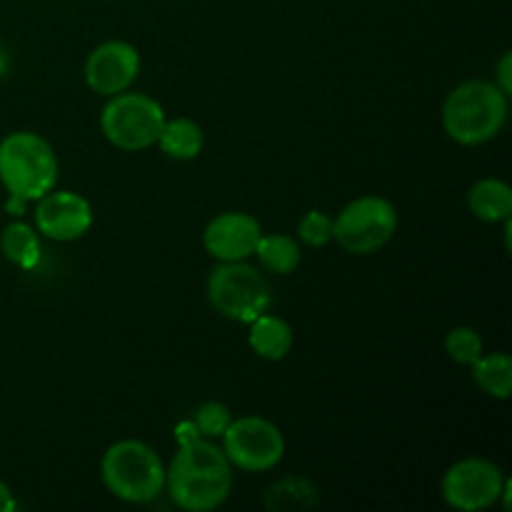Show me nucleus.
I'll list each match as a JSON object with an SVG mask.
<instances>
[{"instance_id": "nucleus-11", "label": "nucleus", "mask_w": 512, "mask_h": 512, "mask_svg": "<svg viewBox=\"0 0 512 512\" xmlns=\"http://www.w3.org/2000/svg\"><path fill=\"white\" fill-rule=\"evenodd\" d=\"M263 228L258 220L243 210L220 213L205 225L203 245L208 255L218 263H235V260L253 258Z\"/></svg>"}, {"instance_id": "nucleus-12", "label": "nucleus", "mask_w": 512, "mask_h": 512, "mask_svg": "<svg viewBox=\"0 0 512 512\" xmlns=\"http://www.w3.org/2000/svg\"><path fill=\"white\" fill-rule=\"evenodd\" d=\"M165 490L175 508L185 512L218 510L233 493V473L165 470Z\"/></svg>"}, {"instance_id": "nucleus-17", "label": "nucleus", "mask_w": 512, "mask_h": 512, "mask_svg": "<svg viewBox=\"0 0 512 512\" xmlns=\"http://www.w3.org/2000/svg\"><path fill=\"white\" fill-rule=\"evenodd\" d=\"M470 370L475 385L490 398L508 400L512 395V358L508 353H483Z\"/></svg>"}, {"instance_id": "nucleus-7", "label": "nucleus", "mask_w": 512, "mask_h": 512, "mask_svg": "<svg viewBox=\"0 0 512 512\" xmlns=\"http://www.w3.org/2000/svg\"><path fill=\"white\" fill-rule=\"evenodd\" d=\"M220 440L230 465L245 473H268L285 455V438L280 428L260 415L233 418Z\"/></svg>"}, {"instance_id": "nucleus-1", "label": "nucleus", "mask_w": 512, "mask_h": 512, "mask_svg": "<svg viewBox=\"0 0 512 512\" xmlns=\"http://www.w3.org/2000/svg\"><path fill=\"white\" fill-rule=\"evenodd\" d=\"M510 98L493 80H465L445 98L440 120L458 145H483L498 138L508 123Z\"/></svg>"}, {"instance_id": "nucleus-4", "label": "nucleus", "mask_w": 512, "mask_h": 512, "mask_svg": "<svg viewBox=\"0 0 512 512\" xmlns=\"http://www.w3.org/2000/svg\"><path fill=\"white\" fill-rule=\"evenodd\" d=\"M205 293L215 313L240 325L253 323L258 315L268 313L273 303L268 278L245 260L215 265L208 275Z\"/></svg>"}, {"instance_id": "nucleus-3", "label": "nucleus", "mask_w": 512, "mask_h": 512, "mask_svg": "<svg viewBox=\"0 0 512 512\" xmlns=\"http://www.w3.org/2000/svg\"><path fill=\"white\" fill-rule=\"evenodd\" d=\"M100 478L113 498L145 505L165 490V465L143 440H118L103 453Z\"/></svg>"}, {"instance_id": "nucleus-21", "label": "nucleus", "mask_w": 512, "mask_h": 512, "mask_svg": "<svg viewBox=\"0 0 512 512\" xmlns=\"http://www.w3.org/2000/svg\"><path fill=\"white\" fill-rule=\"evenodd\" d=\"M298 240L308 248H325L333 240V218L323 210H308L298 223Z\"/></svg>"}, {"instance_id": "nucleus-14", "label": "nucleus", "mask_w": 512, "mask_h": 512, "mask_svg": "<svg viewBox=\"0 0 512 512\" xmlns=\"http://www.w3.org/2000/svg\"><path fill=\"white\" fill-rule=\"evenodd\" d=\"M468 208L483 223H505L512 218V188L500 178H483L468 190Z\"/></svg>"}, {"instance_id": "nucleus-24", "label": "nucleus", "mask_w": 512, "mask_h": 512, "mask_svg": "<svg viewBox=\"0 0 512 512\" xmlns=\"http://www.w3.org/2000/svg\"><path fill=\"white\" fill-rule=\"evenodd\" d=\"M3 70H5V55L3 50H0V75H3Z\"/></svg>"}, {"instance_id": "nucleus-9", "label": "nucleus", "mask_w": 512, "mask_h": 512, "mask_svg": "<svg viewBox=\"0 0 512 512\" xmlns=\"http://www.w3.org/2000/svg\"><path fill=\"white\" fill-rule=\"evenodd\" d=\"M35 230L55 243H73L93 228V205L85 195L73 190H50L35 200Z\"/></svg>"}, {"instance_id": "nucleus-2", "label": "nucleus", "mask_w": 512, "mask_h": 512, "mask_svg": "<svg viewBox=\"0 0 512 512\" xmlns=\"http://www.w3.org/2000/svg\"><path fill=\"white\" fill-rule=\"evenodd\" d=\"M58 155L38 133L18 130L0 140V183L13 198L33 203L58 183Z\"/></svg>"}, {"instance_id": "nucleus-23", "label": "nucleus", "mask_w": 512, "mask_h": 512, "mask_svg": "<svg viewBox=\"0 0 512 512\" xmlns=\"http://www.w3.org/2000/svg\"><path fill=\"white\" fill-rule=\"evenodd\" d=\"M15 508H18V505H15L13 493H10L8 485L0 480V512H13Z\"/></svg>"}, {"instance_id": "nucleus-5", "label": "nucleus", "mask_w": 512, "mask_h": 512, "mask_svg": "<svg viewBox=\"0 0 512 512\" xmlns=\"http://www.w3.org/2000/svg\"><path fill=\"white\" fill-rule=\"evenodd\" d=\"M165 123L163 105L145 93L123 90L110 95L100 113V130L113 148L138 153L153 148Z\"/></svg>"}, {"instance_id": "nucleus-15", "label": "nucleus", "mask_w": 512, "mask_h": 512, "mask_svg": "<svg viewBox=\"0 0 512 512\" xmlns=\"http://www.w3.org/2000/svg\"><path fill=\"white\" fill-rule=\"evenodd\" d=\"M160 150L173 160H193L203 153L205 135L195 120L190 118H165L163 130L155 140Z\"/></svg>"}, {"instance_id": "nucleus-20", "label": "nucleus", "mask_w": 512, "mask_h": 512, "mask_svg": "<svg viewBox=\"0 0 512 512\" xmlns=\"http://www.w3.org/2000/svg\"><path fill=\"white\" fill-rule=\"evenodd\" d=\"M230 420H233V413L225 403H218V400H208V403L200 405L193 415V428L200 438H223V433L228 430Z\"/></svg>"}, {"instance_id": "nucleus-16", "label": "nucleus", "mask_w": 512, "mask_h": 512, "mask_svg": "<svg viewBox=\"0 0 512 512\" xmlns=\"http://www.w3.org/2000/svg\"><path fill=\"white\" fill-rule=\"evenodd\" d=\"M255 258H258L260 268L265 273L273 275H290L298 270L300 258V245L293 235L285 233H270V235H260L258 245H255Z\"/></svg>"}, {"instance_id": "nucleus-19", "label": "nucleus", "mask_w": 512, "mask_h": 512, "mask_svg": "<svg viewBox=\"0 0 512 512\" xmlns=\"http://www.w3.org/2000/svg\"><path fill=\"white\" fill-rule=\"evenodd\" d=\"M445 353H448V358L455 360L458 365L470 368V365L485 353L483 338H480L478 330L460 325V328L448 330V335H445Z\"/></svg>"}, {"instance_id": "nucleus-6", "label": "nucleus", "mask_w": 512, "mask_h": 512, "mask_svg": "<svg viewBox=\"0 0 512 512\" xmlns=\"http://www.w3.org/2000/svg\"><path fill=\"white\" fill-rule=\"evenodd\" d=\"M398 210L383 195H360L333 218V240L350 255H373L393 240Z\"/></svg>"}, {"instance_id": "nucleus-18", "label": "nucleus", "mask_w": 512, "mask_h": 512, "mask_svg": "<svg viewBox=\"0 0 512 512\" xmlns=\"http://www.w3.org/2000/svg\"><path fill=\"white\" fill-rule=\"evenodd\" d=\"M0 250H3L5 260L23 270H33L40 263V233L30 228L28 223L5 225L0 233Z\"/></svg>"}, {"instance_id": "nucleus-8", "label": "nucleus", "mask_w": 512, "mask_h": 512, "mask_svg": "<svg viewBox=\"0 0 512 512\" xmlns=\"http://www.w3.org/2000/svg\"><path fill=\"white\" fill-rule=\"evenodd\" d=\"M508 478L488 458H465L450 465L443 475V500L460 512H480L500 503Z\"/></svg>"}, {"instance_id": "nucleus-13", "label": "nucleus", "mask_w": 512, "mask_h": 512, "mask_svg": "<svg viewBox=\"0 0 512 512\" xmlns=\"http://www.w3.org/2000/svg\"><path fill=\"white\" fill-rule=\"evenodd\" d=\"M248 325V345L253 348V353L258 355V358L270 360V363H278V360L288 358V353L293 350L295 343L293 328H290L288 320L278 318V315L263 313Z\"/></svg>"}, {"instance_id": "nucleus-10", "label": "nucleus", "mask_w": 512, "mask_h": 512, "mask_svg": "<svg viewBox=\"0 0 512 512\" xmlns=\"http://www.w3.org/2000/svg\"><path fill=\"white\" fill-rule=\"evenodd\" d=\"M140 73V53L135 45L125 40H108L93 48V53L85 58L83 78L93 93L118 95L135 83Z\"/></svg>"}, {"instance_id": "nucleus-22", "label": "nucleus", "mask_w": 512, "mask_h": 512, "mask_svg": "<svg viewBox=\"0 0 512 512\" xmlns=\"http://www.w3.org/2000/svg\"><path fill=\"white\" fill-rule=\"evenodd\" d=\"M495 85H498L500 90H503L505 95H512V53H503V58L498 60V68H495Z\"/></svg>"}]
</instances>
